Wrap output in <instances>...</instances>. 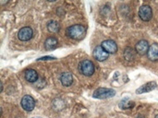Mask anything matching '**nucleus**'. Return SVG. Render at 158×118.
Wrapping results in <instances>:
<instances>
[{"instance_id":"obj_1","label":"nucleus","mask_w":158,"mask_h":118,"mask_svg":"<svg viewBox=\"0 0 158 118\" xmlns=\"http://www.w3.org/2000/svg\"><path fill=\"white\" fill-rule=\"evenodd\" d=\"M66 34L71 39L81 40L86 34V30L82 25L75 24V25H72V26H70V27H69L67 29Z\"/></svg>"},{"instance_id":"obj_2","label":"nucleus","mask_w":158,"mask_h":118,"mask_svg":"<svg viewBox=\"0 0 158 118\" xmlns=\"http://www.w3.org/2000/svg\"><path fill=\"white\" fill-rule=\"evenodd\" d=\"M79 70L82 75L86 77H90L94 73L95 67L91 60H83L79 65Z\"/></svg>"},{"instance_id":"obj_3","label":"nucleus","mask_w":158,"mask_h":118,"mask_svg":"<svg viewBox=\"0 0 158 118\" xmlns=\"http://www.w3.org/2000/svg\"><path fill=\"white\" fill-rule=\"evenodd\" d=\"M116 95V92L113 89L106 88H99L94 92V97L96 99H107L114 97Z\"/></svg>"},{"instance_id":"obj_4","label":"nucleus","mask_w":158,"mask_h":118,"mask_svg":"<svg viewBox=\"0 0 158 118\" xmlns=\"http://www.w3.org/2000/svg\"><path fill=\"white\" fill-rule=\"evenodd\" d=\"M139 16L143 21H149L153 16V11L151 6L148 5L142 6L139 9Z\"/></svg>"},{"instance_id":"obj_5","label":"nucleus","mask_w":158,"mask_h":118,"mask_svg":"<svg viewBox=\"0 0 158 118\" xmlns=\"http://www.w3.org/2000/svg\"><path fill=\"white\" fill-rule=\"evenodd\" d=\"M20 104L22 106V108L27 111V112H31L34 109V106H35V101L34 99L30 96V95H25L21 102H20Z\"/></svg>"},{"instance_id":"obj_6","label":"nucleus","mask_w":158,"mask_h":118,"mask_svg":"<svg viewBox=\"0 0 158 118\" xmlns=\"http://www.w3.org/2000/svg\"><path fill=\"white\" fill-rule=\"evenodd\" d=\"M32 35H33V31L32 29L30 27H23L18 32V37L22 42H27L31 40L32 38Z\"/></svg>"},{"instance_id":"obj_7","label":"nucleus","mask_w":158,"mask_h":118,"mask_svg":"<svg viewBox=\"0 0 158 118\" xmlns=\"http://www.w3.org/2000/svg\"><path fill=\"white\" fill-rule=\"evenodd\" d=\"M102 48L108 54H115L118 51V45L113 40H106L101 44Z\"/></svg>"},{"instance_id":"obj_8","label":"nucleus","mask_w":158,"mask_h":118,"mask_svg":"<svg viewBox=\"0 0 158 118\" xmlns=\"http://www.w3.org/2000/svg\"><path fill=\"white\" fill-rule=\"evenodd\" d=\"M149 48H150L149 43H148V42L145 41V40H141V41H139V42L137 43V44L135 45V50H136V52H137L139 55H143L147 54L148 51H149Z\"/></svg>"},{"instance_id":"obj_9","label":"nucleus","mask_w":158,"mask_h":118,"mask_svg":"<svg viewBox=\"0 0 158 118\" xmlns=\"http://www.w3.org/2000/svg\"><path fill=\"white\" fill-rule=\"evenodd\" d=\"M108 56H109V54L106 53V52L102 48V46H97V47H95V49H94V57L96 60L102 62V61L106 60V59L108 58Z\"/></svg>"},{"instance_id":"obj_10","label":"nucleus","mask_w":158,"mask_h":118,"mask_svg":"<svg viewBox=\"0 0 158 118\" xmlns=\"http://www.w3.org/2000/svg\"><path fill=\"white\" fill-rule=\"evenodd\" d=\"M157 87V84L155 82V81H150L143 86H141L137 91H136V93L137 94H142V93H146V92H152L153 90H155L156 88Z\"/></svg>"},{"instance_id":"obj_11","label":"nucleus","mask_w":158,"mask_h":118,"mask_svg":"<svg viewBox=\"0 0 158 118\" xmlns=\"http://www.w3.org/2000/svg\"><path fill=\"white\" fill-rule=\"evenodd\" d=\"M147 55L151 61L158 60V43H154L150 46Z\"/></svg>"},{"instance_id":"obj_12","label":"nucleus","mask_w":158,"mask_h":118,"mask_svg":"<svg viewBox=\"0 0 158 118\" xmlns=\"http://www.w3.org/2000/svg\"><path fill=\"white\" fill-rule=\"evenodd\" d=\"M60 81L62 83L63 86L65 87H69L73 83V77L70 73L69 72H65L61 75L60 77Z\"/></svg>"},{"instance_id":"obj_13","label":"nucleus","mask_w":158,"mask_h":118,"mask_svg":"<svg viewBox=\"0 0 158 118\" xmlns=\"http://www.w3.org/2000/svg\"><path fill=\"white\" fill-rule=\"evenodd\" d=\"M25 79L29 82H35L38 79V74L34 69H28L25 71Z\"/></svg>"},{"instance_id":"obj_14","label":"nucleus","mask_w":158,"mask_h":118,"mask_svg":"<svg viewBox=\"0 0 158 118\" xmlns=\"http://www.w3.org/2000/svg\"><path fill=\"white\" fill-rule=\"evenodd\" d=\"M57 40L55 37H49L44 42V48L46 50H53L57 46Z\"/></svg>"},{"instance_id":"obj_15","label":"nucleus","mask_w":158,"mask_h":118,"mask_svg":"<svg viewBox=\"0 0 158 118\" xmlns=\"http://www.w3.org/2000/svg\"><path fill=\"white\" fill-rule=\"evenodd\" d=\"M47 29H48L49 31L54 32V33H56V32H58L59 30H60V25H59V23H58L57 21H56V20H51V21L48 22V24H47Z\"/></svg>"},{"instance_id":"obj_16","label":"nucleus","mask_w":158,"mask_h":118,"mask_svg":"<svg viewBox=\"0 0 158 118\" xmlns=\"http://www.w3.org/2000/svg\"><path fill=\"white\" fill-rule=\"evenodd\" d=\"M124 56L127 60H132L134 58V51L130 47L126 48L124 51Z\"/></svg>"},{"instance_id":"obj_17","label":"nucleus","mask_w":158,"mask_h":118,"mask_svg":"<svg viewBox=\"0 0 158 118\" xmlns=\"http://www.w3.org/2000/svg\"><path fill=\"white\" fill-rule=\"evenodd\" d=\"M119 106L122 109H131V108L134 107V103L130 102L129 100H124L119 104Z\"/></svg>"},{"instance_id":"obj_18","label":"nucleus","mask_w":158,"mask_h":118,"mask_svg":"<svg viewBox=\"0 0 158 118\" xmlns=\"http://www.w3.org/2000/svg\"><path fill=\"white\" fill-rule=\"evenodd\" d=\"M50 59H55V58L54 57H51V56H45V57L39 58L38 60H50Z\"/></svg>"},{"instance_id":"obj_19","label":"nucleus","mask_w":158,"mask_h":118,"mask_svg":"<svg viewBox=\"0 0 158 118\" xmlns=\"http://www.w3.org/2000/svg\"><path fill=\"white\" fill-rule=\"evenodd\" d=\"M137 118H145L143 116H138V117Z\"/></svg>"},{"instance_id":"obj_20","label":"nucleus","mask_w":158,"mask_h":118,"mask_svg":"<svg viewBox=\"0 0 158 118\" xmlns=\"http://www.w3.org/2000/svg\"><path fill=\"white\" fill-rule=\"evenodd\" d=\"M156 118H158V116H156Z\"/></svg>"}]
</instances>
